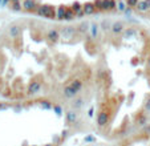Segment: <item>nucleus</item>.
<instances>
[{"instance_id": "f257e3e1", "label": "nucleus", "mask_w": 150, "mask_h": 146, "mask_svg": "<svg viewBox=\"0 0 150 146\" xmlns=\"http://www.w3.org/2000/svg\"><path fill=\"white\" fill-rule=\"evenodd\" d=\"M98 40V21L35 16L9 21L0 29V101L54 104L81 124L92 96Z\"/></svg>"}, {"instance_id": "f03ea898", "label": "nucleus", "mask_w": 150, "mask_h": 146, "mask_svg": "<svg viewBox=\"0 0 150 146\" xmlns=\"http://www.w3.org/2000/svg\"><path fill=\"white\" fill-rule=\"evenodd\" d=\"M98 23L93 88L81 125L112 145L150 124V27L138 17Z\"/></svg>"}, {"instance_id": "7ed1b4c3", "label": "nucleus", "mask_w": 150, "mask_h": 146, "mask_svg": "<svg viewBox=\"0 0 150 146\" xmlns=\"http://www.w3.org/2000/svg\"><path fill=\"white\" fill-rule=\"evenodd\" d=\"M79 128L76 116L54 104L0 101V146H61Z\"/></svg>"}, {"instance_id": "20e7f679", "label": "nucleus", "mask_w": 150, "mask_h": 146, "mask_svg": "<svg viewBox=\"0 0 150 146\" xmlns=\"http://www.w3.org/2000/svg\"><path fill=\"white\" fill-rule=\"evenodd\" d=\"M112 146H150V124L130 135L112 143Z\"/></svg>"}]
</instances>
